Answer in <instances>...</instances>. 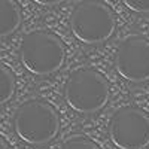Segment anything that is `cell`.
Returning a JSON list of instances; mask_svg holds the SVG:
<instances>
[{"label": "cell", "mask_w": 149, "mask_h": 149, "mask_svg": "<svg viewBox=\"0 0 149 149\" xmlns=\"http://www.w3.org/2000/svg\"><path fill=\"white\" fill-rule=\"evenodd\" d=\"M12 125L22 142L39 146L51 142L57 136L60 118L51 103L42 98H30L15 109Z\"/></svg>", "instance_id": "1"}, {"label": "cell", "mask_w": 149, "mask_h": 149, "mask_svg": "<svg viewBox=\"0 0 149 149\" xmlns=\"http://www.w3.org/2000/svg\"><path fill=\"white\" fill-rule=\"evenodd\" d=\"M18 55L26 70L37 76H46L64 64L66 46L51 31L31 30L22 36Z\"/></svg>", "instance_id": "2"}, {"label": "cell", "mask_w": 149, "mask_h": 149, "mask_svg": "<svg viewBox=\"0 0 149 149\" xmlns=\"http://www.w3.org/2000/svg\"><path fill=\"white\" fill-rule=\"evenodd\" d=\"M64 98L70 109L78 113H94L107 102L109 84L95 69H74L66 79Z\"/></svg>", "instance_id": "3"}, {"label": "cell", "mask_w": 149, "mask_h": 149, "mask_svg": "<svg viewBox=\"0 0 149 149\" xmlns=\"http://www.w3.org/2000/svg\"><path fill=\"white\" fill-rule=\"evenodd\" d=\"M116 27L112 9L102 0H82L70 15V29L76 39L86 45L107 40Z\"/></svg>", "instance_id": "4"}, {"label": "cell", "mask_w": 149, "mask_h": 149, "mask_svg": "<svg viewBox=\"0 0 149 149\" xmlns=\"http://www.w3.org/2000/svg\"><path fill=\"white\" fill-rule=\"evenodd\" d=\"M107 131L116 148L143 149L149 145V116L139 107L122 106L110 115Z\"/></svg>", "instance_id": "5"}, {"label": "cell", "mask_w": 149, "mask_h": 149, "mask_svg": "<svg viewBox=\"0 0 149 149\" xmlns=\"http://www.w3.org/2000/svg\"><path fill=\"white\" fill-rule=\"evenodd\" d=\"M115 69L125 81L140 84L149 79V40L142 34H128L115 52Z\"/></svg>", "instance_id": "6"}, {"label": "cell", "mask_w": 149, "mask_h": 149, "mask_svg": "<svg viewBox=\"0 0 149 149\" xmlns=\"http://www.w3.org/2000/svg\"><path fill=\"white\" fill-rule=\"evenodd\" d=\"M21 24V9L15 0H0V37L12 34Z\"/></svg>", "instance_id": "7"}, {"label": "cell", "mask_w": 149, "mask_h": 149, "mask_svg": "<svg viewBox=\"0 0 149 149\" xmlns=\"http://www.w3.org/2000/svg\"><path fill=\"white\" fill-rule=\"evenodd\" d=\"M15 88L17 81L14 73L6 64L0 63V106L10 100L15 93Z\"/></svg>", "instance_id": "8"}, {"label": "cell", "mask_w": 149, "mask_h": 149, "mask_svg": "<svg viewBox=\"0 0 149 149\" xmlns=\"http://www.w3.org/2000/svg\"><path fill=\"white\" fill-rule=\"evenodd\" d=\"M122 3L136 14H149V0H122Z\"/></svg>", "instance_id": "9"}, {"label": "cell", "mask_w": 149, "mask_h": 149, "mask_svg": "<svg viewBox=\"0 0 149 149\" xmlns=\"http://www.w3.org/2000/svg\"><path fill=\"white\" fill-rule=\"evenodd\" d=\"M36 5H40V6H54V5H58L64 0H33Z\"/></svg>", "instance_id": "10"}, {"label": "cell", "mask_w": 149, "mask_h": 149, "mask_svg": "<svg viewBox=\"0 0 149 149\" xmlns=\"http://www.w3.org/2000/svg\"><path fill=\"white\" fill-rule=\"evenodd\" d=\"M0 149H6V145L3 143V140L0 139Z\"/></svg>", "instance_id": "11"}, {"label": "cell", "mask_w": 149, "mask_h": 149, "mask_svg": "<svg viewBox=\"0 0 149 149\" xmlns=\"http://www.w3.org/2000/svg\"><path fill=\"white\" fill-rule=\"evenodd\" d=\"M116 149H121V148H116Z\"/></svg>", "instance_id": "12"}]
</instances>
